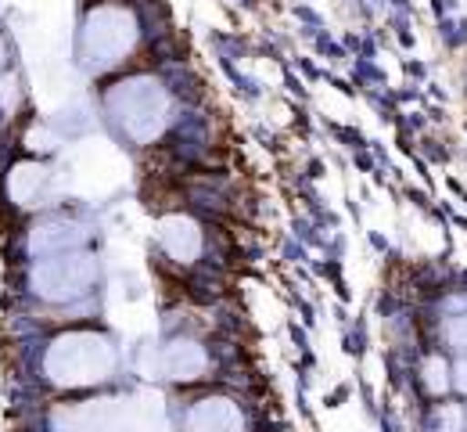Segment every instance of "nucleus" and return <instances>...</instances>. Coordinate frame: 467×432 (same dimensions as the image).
Masks as SVG:
<instances>
[{
  "instance_id": "obj_12",
  "label": "nucleus",
  "mask_w": 467,
  "mask_h": 432,
  "mask_svg": "<svg viewBox=\"0 0 467 432\" xmlns=\"http://www.w3.org/2000/svg\"><path fill=\"white\" fill-rule=\"evenodd\" d=\"M464 407L461 404H442L439 407V415H435V429L439 432H464Z\"/></svg>"
},
{
  "instance_id": "obj_14",
  "label": "nucleus",
  "mask_w": 467,
  "mask_h": 432,
  "mask_svg": "<svg viewBox=\"0 0 467 432\" xmlns=\"http://www.w3.org/2000/svg\"><path fill=\"white\" fill-rule=\"evenodd\" d=\"M15 101H18V79L15 76H4L0 79V105L4 109H15Z\"/></svg>"
},
{
  "instance_id": "obj_5",
  "label": "nucleus",
  "mask_w": 467,
  "mask_h": 432,
  "mask_svg": "<svg viewBox=\"0 0 467 432\" xmlns=\"http://www.w3.org/2000/svg\"><path fill=\"white\" fill-rule=\"evenodd\" d=\"M94 281H98V259L87 252H58L33 267V289L51 303L79 300L83 292H90Z\"/></svg>"
},
{
  "instance_id": "obj_9",
  "label": "nucleus",
  "mask_w": 467,
  "mask_h": 432,
  "mask_svg": "<svg viewBox=\"0 0 467 432\" xmlns=\"http://www.w3.org/2000/svg\"><path fill=\"white\" fill-rule=\"evenodd\" d=\"M209 368V357L205 350L194 342V339H176L162 350V371L176 378V382H191V378H202Z\"/></svg>"
},
{
  "instance_id": "obj_4",
  "label": "nucleus",
  "mask_w": 467,
  "mask_h": 432,
  "mask_svg": "<svg viewBox=\"0 0 467 432\" xmlns=\"http://www.w3.org/2000/svg\"><path fill=\"white\" fill-rule=\"evenodd\" d=\"M137 44V22L122 7H98L83 22V58L90 68L122 62Z\"/></svg>"
},
{
  "instance_id": "obj_7",
  "label": "nucleus",
  "mask_w": 467,
  "mask_h": 432,
  "mask_svg": "<svg viewBox=\"0 0 467 432\" xmlns=\"http://www.w3.org/2000/svg\"><path fill=\"white\" fill-rule=\"evenodd\" d=\"M87 242V227L83 224H72V220H47L33 231L29 248L36 256H58V252H76V248Z\"/></svg>"
},
{
  "instance_id": "obj_1",
  "label": "nucleus",
  "mask_w": 467,
  "mask_h": 432,
  "mask_svg": "<svg viewBox=\"0 0 467 432\" xmlns=\"http://www.w3.org/2000/svg\"><path fill=\"white\" fill-rule=\"evenodd\" d=\"M116 368V350L105 335L98 332H68L58 335L44 357V371L55 385L79 389V385H98Z\"/></svg>"
},
{
  "instance_id": "obj_2",
  "label": "nucleus",
  "mask_w": 467,
  "mask_h": 432,
  "mask_svg": "<svg viewBox=\"0 0 467 432\" xmlns=\"http://www.w3.org/2000/svg\"><path fill=\"white\" fill-rule=\"evenodd\" d=\"M109 112L137 144L155 141L170 123V94L151 76L122 79L109 90Z\"/></svg>"
},
{
  "instance_id": "obj_6",
  "label": "nucleus",
  "mask_w": 467,
  "mask_h": 432,
  "mask_svg": "<svg viewBox=\"0 0 467 432\" xmlns=\"http://www.w3.org/2000/svg\"><path fill=\"white\" fill-rule=\"evenodd\" d=\"M183 432H244V418L227 396H209L191 407Z\"/></svg>"
},
{
  "instance_id": "obj_8",
  "label": "nucleus",
  "mask_w": 467,
  "mask_h": 432,
  "mask_svg": "<svg viewBox=\"0 0 467 432\" xmlns=\"http://www.w3.org/2000/svg\"><path fill=\"white\" fill-rule=\"evenodd\" d=\"M159 242L176 263H191L202 252V227L191 216H166L159 224Z\"/></svg>"
},
{
  "instance_id": "obj_15",
  "label": "nucleus",
  "mask_w": 467,
  "mask_h": 432,
  "mask_svg": "<svg viewBox=\"0 0 467 432\" xmlns=\"http://www.w3.org/2000/svg\"><path fill=\"white\" fill-rule=\"evenodd\" d=\"M453 385H457L461 393H467V357H461V364L453 368Z\"/></svg>"
},
{
  "instance_id": "obj_3",
  "label": "nucleus",
  "mask_w": 467,
  "mask_h": 432,
  "mask_svg": "<svg viewBox=\"0 0 467 432\" xmlns=\"http://www.w3.org/2000/svg\"><path fill=\"white\" fill-rule=\"evenodd\" d=\"M55 432H144L148 429V404L137 400H87L58 407L51 418Z\"/></svg>"
},
{
  "instance_id": "obj_16",
  "label": "nucleus",
  "mask_w": 467,
  "mask_h": 432,
  "mask_svg": "<svg viewBox=\"0 0 467 432\" xmlns=\"http://www.w3.org/2000/svg\"><path fill=\"white\" fill-rule=\"evenodd\" d=\"M0 65H4V40H0Z\"/></svg>"
},
{
  "instance_id": "obj_11",
  "label": "nucleus",
  "mask_w": 467,
  "mask_h": 432,
  "mask_svg": "<svg viewBox=\"0 0 467 432\" xmlns=\"http://www.w3.org/2000/svg\"><path fill=\"white\" fill-rule=\"evenodd\" d=\"M424 385H428V393H435V396H442V393L450 389V364H446L442 357H428V361H424Z\"/></svg>"
},
{
  "instance_id": "obj_10",
  "label": "nucleus",
  "mask_w": 467,
  "mask_h": 432,
  "mask_svg": "<svg viewBox=\"0 0 467 432\" xmlns=\"http://www.w3.org/2000/svg\"><path fill=\"white\" fill-rule=\"evenodd\" d=\"M51 181V174L40 166V163H18L15 170H11V177H7V191H11V198L18 202V205H36L40 202V195H44V187Z\"/></svg>"
},
{
  "instance_id": "obj_13",
  "label": "nucleus",
  "mask_w": 467,
  "mask_h": 432,
  "mask_svg": "<svg viewBox=\"0 0 467 432\" xmlns=\"http://www.w3.org/2000/svg\"><path fill=\"white\" fill-rule=\"evenodd\" d=\"M446 342L467 357V313L464 317H450V321H446Z\"/></svg>"
}]
</instances>
